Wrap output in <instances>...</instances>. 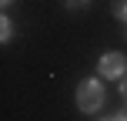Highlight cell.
Wrapping results in <instances>:
<instances>
[{"instance_id": "1", "label": "cell", "mask_w": 127, "mask_h": 121, "mask_svg": "<svg viewBox=\"0 0 127 121\" xmlns=\"http://www.w3.org/2000/svg\"><path fill=\"white\" fill-rule=\"evenodd\" d=\"M104 101H107V94H104V84L97 81V77H87V81L77 84V108L84 111V115H94V111L104 108Z\"/></svg>"}, {"instance_id": "2", "label": "cell", "mask_w": 127, "mask_h": 121, "mask_svg": "<svg viewBox=\"0 0 127 121\" xmlns=\"http://www.w3.org/2000/svg\"><path fill=\"white\" fill-rule=\"evenodd\" d=\"M97 74L107 77V81H121V77L127 74V57H124V54H117V51L104 54V57L97 61Z\"/></svg>"}, {"instance_id": "3", "label": "cell", "mask_w": 127, "mask_h": 121, "mask_svg": "<svg viewBox=\"0 0 127 121\" xmlns=\"http://www.w3.org/2000/svg\"><path fill=\"white\" fill-rule=\"evenodd\" d=\"M0 40H3V44L13 40V20L10 17H0Z\"/></svg>"}, {"instance_id": "4", "label": "cell", "mask_w": 127, "mask_h": 121, "mask_svg": "<svg viewBox=\"0 0 127 121\" xmlns=\"http://www.w3.org/2000/svg\"><path fill=\"white\" fill-rule=\"evenodd\" d=\"M110 10H114L121 20H127V0H114V3H110Z\"/></svg>"}, {"instance_id": "5", "label": "cell", "mask_w": 127, "mask_h": 121, "mask_svg": "<svg viewBox=\"0 0 127 121\" xmlns=\"http://www.w3.org/2000/svg\"><path fill=\"white\" fill-rule=\"evenodd\" d=\"M87 3H90V0H64V7H67V10H84Z\"/></svg>"}, {"instance_id": "6", "label": "cell", "mask_w": 127, "mask_h": 121, "mask_svg": "<svg viewBox=\"0 0 127 121\" xmlns=\"http://www.w3.org/2000/svg\"><path fill=\"white\" fill-rule=\"evenodd\" d=\"M117 91H121V98H124V101H127V74L121 77V81H117Z\"/></svg>"}, {"instance_id": "7", "label": "cell", "mask_w": 127, "mask_h": 121, "mask_svg": "<svg viewBox=\"0 0 127 121\" xmlns=\"http://www.w3.org/2000/svg\"><path fill=\"white\" fill-rule=\"evenodd\" d=\"M100 121H127V108L117 111V115H110V118H100Z\"/></svg>"}, {"instance_id": "8", "label": "cell", "mask_w": 127, "mask_h": 121, "mask_svg": "<svg viewBox=\"0 0 127 121\" xmlns=\"http://www.w3.org/2000/svg\"><path fill=\"white\" fill-rule=\"evenodd\" d=\"M0 3H3V7H10V3H13V0H0Z\"/></svg>"}]
</instances>
